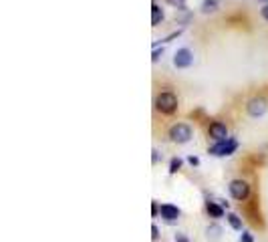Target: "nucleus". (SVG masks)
I'll return each instance as SVG.
<instances>
[{"instance_id": "8", "label": "nucleus", "mask_w": 268, "mask_h": 242, "mask_svg": "<svg viewBox=\"0 0 268 242\" xmlns=\"http://www.w3.org/2000/svg\"><path fill=\"white\" fill-rule=\"evenodd\" d=\"M160 214H162V218H164L166 222H175V220L180 218V208L173 206V204H162Z\"/></svg>"}, {"instance_id": "18", "label": "nucleus", "mask_w": 268, "mask_h": 242, "mask_svg": "<svg viewBox=\"0 0 268 242\" xmlns=\"http://www.w3.org/2000/svg\"><path fill=\"white\" fill-rule=\"evenodd\" d=\"M240 242H254V236H252L250 232H242V236H240Z\"/></svg>"}, {"instance_id": "4", "label": "nucleus", "mask_w": 268, "mask_h": 242, "mask_svg": "<svg viewBox=\"0 0 268 242\" xmlns=\"http://www.w3.org/2000/svg\"><path fill=\"white\" fill-rule=\"evenodd\" d=\"M228 192H230V196H232L234 200L244 202V200L250 196V186H248V182H244V180H232V182L228 184Z\"/></svg>"}, {"instance_id": "13", "label": "nucleus", "mask_w": 268, "mask_h": 242, "mask_svg": "<svg viewBox=\"0 0 268 242\" xmlns=\"http://www.w3.org/2000/svg\"><path fill=\"white\" fill-rule=\"evenodd\" d=\"M226 220H228V224H230L234 230H242V218H240L238 214L228 212V214H226Z\"/></svg>"}, {"instance_id": "17", "label": "nucleus", "mask_w": 268, "mask_h": 242, "mask_svg": "<svg viewBox=\"0 0 268 242\" xmlns=\"http://www.w3.org/2000/svg\"><path fill=\"white\" fill-rule=\"evenodd\" d=\"M151 240H153V242H158V240H160V228H158L155 224L151 226Z\"/></svg>"}, {"instance_id": "22", "label": "nucleus", "mask_w": 268, "mask_h": 242, "mask_svg": "<svg viewBox=\"0 0 268 242\" xmlns=\"http://www.w3.org/2000/svg\"><path fill=\"white\" fill-rule=\"evenodd\" d=\"M160 214V206H158V202H153L151 204V216H158Z\"/></svg>"}, {"instance_id": "14", "label": "nucleus", "mask_w": 268, "mask_h": 242, "mask_svg": "<svg viewBox=\"0 0 268 242\" xmlns=\"http://www.w3.org/2000/svg\"><path fill=\"white\" fill-rule=\"evenodd\" d=\"M182 170V160L180 158H173L171 162H169V173H177Z\"/></svg>"}, {"instance_id": "12", "label": "nucleus", "mask_w": 268, "mask_h": 242, "mask_svg": "<svg viewBox=\"0 0 268 242\" xmlns=\"http://www.w3.org/2000/svg\"><path fill=\"white\" fill-rule=\"evenodd\" d=\"M218 8H220V2H218V0H204V2H202V12H204V14H214Z\"/></svg>"}, {"instance_id": "15", "label": "nucleus", "mask_w": 268, "mask_h": 242, "mask_svg": "<svg viewBox=\"0 0 268 242\" xmlns=\"http://www.w3.org/2000/svg\"><path fill=\"white\" fill-rule=\"evenodd\" d=\"M169 6H173V8H177L180 12L182 10H186V0H166Z\"/></svg>"}, {"instance_id": "3", "label": "nucleus", "mask_w": 268, "mask_h": 242, "mask_svg": "<svg viewBox=\"0 0 268 242\" xmlns=\"http://www.w3.org/2000/svg\"><path fill=\"white\" fill-rule=\"evenodd\" d=\"M236 149H238V141H236L234 138H228V139H222V141H216V143L208 149V153L222 158V156H232Z\"/></svg>"}, {"instance_id": "10", "label": "nucleus", "mask_w": 268, "mask_h": 242, "mask_svg": "<svg viewBox=\"0 0 268 242\" xmlns=\"http://www.w3.org/2000/svg\"><path fill=\"white\" fill-rule=\"evenodd\" d=\"M164 10H162V6H158V4H153L151 6V25L153 27H158V25H162V20H164Z\"/></svg>"}, {"instance_id": "16", "label": "nucleus", "mask_w": 268, "mask_h": 242, "mask_svg": "<svg viewBox=\"0 0 268 242\" xmlns=\"http://www.w3.org/2000/svg\"><path fill=\"white\" fill-rule=\"evenodd\" d=\"M162 53H164V49L160 51V47H158V45H153V57H151V61H153V63H158V61H160V57H162Z\"/></svg>"}, {"instance_id": "2", "label": "nucleus", "mask_w": 268, "mask_h": 242, "mask_svg": "<svg viewBox=\"0 0 268 242\" xmlns=\"http://www.w3.org/2000/svg\"><path fill=\"white\" fill-rule=\"evenodd\" d=\"M192 138H194V131L188 123H175L169 127V139L173 143H188Z\"/></svg>"}, {"instance_id": "21", "label": "nucleus", "mask_w": 268, "mask_h": 242, "mask_svg": "<svg viewBox=\"0 0 268 242\" xmlns=\"http://www.w3.org/2000/svg\"><path fill=\"white\" fill-rule=\"evenodd\" d=\"M188 162H190V166H198V164H200V160H198L196 156H190V158H188Z\"/></svg>"}, {"instance_id": "11", "label": "nucleus", "mask_w": 268, "mask_h": 242, "mask_svg": "<svg viewBox=\"0 0 268 242\" xmlns=\"http://www.w3.org/2000/svg\"><path fill=\"white\" fill-rule=\"evenodd\" d=\"M206 212H208L212 218H222V216H224V208L220 206V204H216V202H208V204H206Z\"/></svg>"}, {"instance_id": "6", "label": "nucleus", "mask_w": 268, "mask_h": 242, "mask_svg": "<svg viewBox=\"0 0 268 242\" xmlns=\"http://www.w3.org/2000/svg\"><path fill=\"white\" fill-rule=\"evenodd\" d=\"M192 63H194V53H192L190 49H177V51H175V55H173V65H175L177 69H188V67H192Z\"/></svg>"}, {"instance_id": "1", "label": "nucleus", "mask_w": 268, "mask_h": 242, "mask_svg": "<svg viewBox=\"0 0 268 242\" xmlns=\"http://www.w3.org/2000/svg\"><path fill=\"white\" fill-rule=\"evenodd\" d=\"M155 109H158L160 113H164V115L175 113V109H177V97H175L171 91L160 93L158 99H155Z\"/></svg>"}, {"instance_id": "7", "label": "nucleus", "mask_w": 268, "mask_h": 242, "mask_svg": "<svg viewBox=\"0 0 268 242\" xmlns=\"http://www.w3.org/2000/svg\"><path fill=\"white\" fill-rule=\"evenodd\" d=\"M208 136L214 139V141L228 139V127H226L222 121H212L210 127H208Z\"/></svg>"}, {"instance_id": "24", "label": "nucleus", "mask_w": 268, "mask_h": 242, "mask_svg": "<svg viewBox=\"0 0 268 242\" xmlns=\"http://www.w3.org/2000/svg\"><path fill=\"white\" fill-rule=\"evenodd\" d=\"M260 2H264V0H260Z\"/></svg>"}, {"instance_id": "20", "label": "nucleus", "mask_w": 268, "mask_h": 242, "mask_svg": "<svg viewBox=\"0 0 268 242\" xmlns=\"http://www.w3.org/2000/svg\"><path fill=\"white\" fill-rule=\"evenodd\" d=\"M151 153H153V156H151V162H153V164H158V162H160V151H158V149H153Z\"/></svg>"}, {"instance_id": "5", "label": "nucleus", "mask_w": 268, "mask_h": 242, "mask_svg": "<svg viewBox=\"0 0 268 242\" xmlns=\"http://www.w3.org/2000/svg\"><path fill=\"white\" fill-rule=\"evenodd\" d=\"M268 109V101L264 97H252L248 103H246V111L250 117H262Z\"/></svg>"}, {"instance_id": "19", "label": "nucleus", "mask_w": 268, "mask_h": 242, "mask_svg": "<svg viewBox=\"0 0 268 242\" xmlns=\"http://www.w3.org/2000/svg\"><path fill=\"white\" fill-rule=\"evenodd\" d=\"M173 240H175V242H190V238H188L184 232H177V234L173 236Z\"/></svg>"}, {"instance_id": "9", "label": "nucleus", "mask_w": 268, "mask_h": 242, "mask_svg": "<svg viewBox=\"0 0 268 242\" xmlns=\"http://www.w3.org/2000/svg\"><path fill=\"white\" fill-rule=\"evenodd\" d=\"M222 234H224V230H222L220 224H208V228H206V238L210 242H218L222 238Z\"/></svg>"}, {"instance_id": "23", "label": "nucleus", "mask_w": 268, "mask_h": 242, "mask_svg": "<svg viewBox=\"0 0 268 242\" xmlns=\"http://www.w3.org/2000/svg\"><path fill=\"white\" fill-rule=\"evenodd\" d=\"M260 14H262V18H264V20H266V23H268V4H264V6H262V10H260Z\"/></svg>"}]
</instances>
